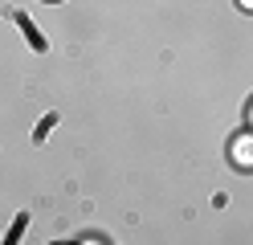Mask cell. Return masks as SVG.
I'll list each match as a JSON object with an SVG mask.
<instances>
[{
    "mask_svg": "<svg viewBox=\"0 0 253 245\" xmlns=\"http://www.w3.org/2000/svg\"><path fill=\"white\" fill-rule=\"evenodd\" d=\"M233 151H237V168H253V139L249 135H237Z\"/></svg>",
    "mask_w": 253,
    "mask_h": 245,
    "instance_id": "obj_1",
    "label": "cell"
},
{
    "mask_svg": "<svg viewBox=\"0 0 253 245\" xmlns=\"http://www.w3.org/2000/svg\"><path fill=\"white\" fill-rule=\"evenodd\" d=\"M237 4H241V8H245V12H253V0H237Z\"/></svg>",
    "mask_w": 253,
    "mask_h": 245,
    "instance_id": "obj_2",
    "label": "cell"
},
{
    "mask_svg": "<svg viewBox=\"0 0 253 245\" xmlns=\"http://www.w3.org/2000/svg\"><path fill=\"white\" fill-rule=\"evenodd\" d=\"M249 119H253V106H249Z\"/></svg>",
    "mask_w": 253,
    "mask_h": 245,
    "instance_id": "obj_3",
    "label": "cell"
}]
</instances>
